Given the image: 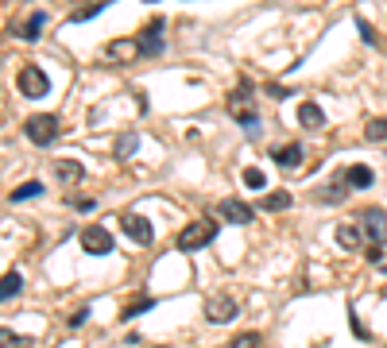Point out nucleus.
<instances>
[{"instance_id": "obj_1", "label": "nucleus", "mask_w": 387, "mask_h": 348, "mask_svg": "<svg viewBox=\"0 0 387 348\" xmlns=\"http://www.w3.org/2000/svg\"><path fill=\"white\" fill-rule=\"evenodd\" d=\"M252 81L248 77H240V86H236V93H229V113L236 124H244V132L248 135H260V108L252 105Z\"/></svg>"}, {"instance_id": "obj_2", "label": "nucleus", "mask_w": 387, "mask_h": 348, "mask_svg": "<svg viewBox=\"0 0 387 348\" xmlns=\"http://www.w3.org/2000/svg\"><path fill=\"white\" fill-rule=\"evenodd\" d=\"M213 240H217V224H213L209 217H202V221L186 224V229L174 236V248L178 251H202L205 244H213Z\"/></svg>"}, {"instance_id": "obj_3", "label": "nucleus", "mask_w": 387, "mask_h": 348, "mask_svg": "<svg viewBox=\"0 0 387 348\" xmlns=\"http://www.w3.org/2000/svg\"><path fill=\"white\" fill-rule=\"evenodd\" d=\"M23 135H28L31 144H39V147L55 144V139H58V116L55 113H35V116H28V120H23Z\"/></svg>"}, {"instance_id": "obj_4", "label": "nucleus", "mask_w": 387, "mask_h": 348, "mask_svg": "<svg viewBox=\"0 0 387 348\" xmlns=\"http://www.w3.org/2000/svg\"><path fill=\"white\" fill-rule=\"evenodd\" d=\"M360 229H364L368 248H384L387 244V213L379 209V205H368V209L360 213Z\"/></svg>"}, {"instance_id": "obj_5", "label": "nucleus", "mask_w": 387, "mask_h": 348, "mask_svg": "<svg viewBox=\"0 0 387 348\" xmlns=\"http://www.w3.org/2000/svg\"><path fill=\"white\" fill-rule=\"evenodd\" d=\"M236 313H240V306H236L232 294L213 290L209 298H205V321H213V325H229V321H236Z\"/></svg>"}, {"instance_id": "obj_6", "label": "nucleus", "mask_w": 387, "mask_h": 348, "mask_svg": "<svg viewBox=\"0 0 387 348\" xmlns=\"http://www.w3.org/2000/svg\"><path fill=\"white\" fill-rule=\"evenodd\" d=\"M16 89L19 97H28V101H39V97H47L50 93V77L43 74L39 66H23L16 74Z\"/></svg>"}, {"instance_id": "obj_7", "label": "nucleus", "mask_w": 387, "mask_h": 348, "mask_svg": "<svg viewBox=\"0 0 387 348\" xmlns=\"http://www.w3.org/2000/svg\"><path fill=\"white\" fill-rule=\"evenodd\" d=\"M82 251L86 255H108L113 251V232L105 229V224H89V229H82Z\"/></svg>"}, {"instance_id": "obj_8", "label": "nucleus", "mask_w": 387, "mask_h": 348, "mask_svg": "<svg viewBox=\"0 0 387 348\" xmlns=\"http://www.w3.org/2000/svg\"><path fill=\"white\" fill-rule=\"evenodd\" d=\"M163 31H167V19L163 16H155L151 23H147L144 31H140V39H135V43H140V55H147V58H155V55H163Z\"/></svg>"}, {"instance_id": "obj_9", "label": "nucleus", "mask_w": 387, "mask_h": 348, "mask_svg": "<svg viewBox=\"0 0 387 348\" xmlns=\"http://www.w3.org/2000/svg\"><path fill=\"white\" fill-rule=\"evenodd\" d=\"M120 224H124L128 240H135L140 248H151L155 232H151V221H147V217H140V213H132V209H128L124 217H120Z\"/></svg>"}, {"instance_id": "obj_10", "label": "nucleus", "mask_w": 387, "mask_h": 348, "mask_svg": "<svg viewBox=\"0 0 387 348\" xmlns=\"http://www.w3.org/2000/svg\"><path fill=\"white\" fill-rule=\"evenodd\" d=\"M135 55H140V43H135V39H113L105 47V62H116V66H120V62H132Z\"/></svg>"}, {"instance_id": "obj_11", "label": "nucleus", "mask_w": 387, "mask_h": 348, "mask_svg": "<svg viewBox=\"0 0 387 348\" xmlns=\"http://www.w3.org/2000/svg\"><path fill=\"white\" fill-rule=\"evenodd\" d=\"M302 144H279V147H271V159L283 166V171H294V166H302Z\"/></svg>"}, {"instance_id": "obj_12", "label": "nucleus", "mask_w": 387, "mask_h": 348, "mask_svg": "<svg viewBox=\"0 0 387 348\" xmlns=\"http://www.w3.org/2000/svg\"><path fill=\"white\" fill-rule=\"evenodd\" d=\"M221 217H225V221H232V224H252L256 209L244 205V202H236V197H225V202H221Z\"/></svg>"}, {"instance_id": "obj_13", "label": "nucleus", "mask_w": 387, "mask_h": 348, "mask_svg": "<svg viewBox=\"0 0 387 348\" xmlns=\"http://www.w3.org/2000/svg\"><path fill=\"white\" fill-rule=\"evenodd\" d=\"M341 174H345V182H348V190H368V186L376 182V174L368 171V166H364V163H352V166H345V171H341Z\"/></svg>"}, {"instance_id": "obj_14", "label": "nucleus", "mask_w": 387, "mask_h": 348, "mask_svg": "<svg viewBox=\"0 0 387 348\" xmlns=\"http://www.w3.org/2000/svg\"><path fill=\"white\" fill-rule=\"evenodd\" d=\"M299 124L306 128V132H314V128L325 124V113H321V105H314V101H302V105H299Z\"/></svg>"}, {"instance_id": "obj_15", "label": "nucleus", "mask_w": 387, "mask_h": 348, "mask_svg": "<svg viewBox=\"0 0 387 348\" xmlns=\"http://www.w3.org/2000/svg\"><path fill=\"white\" fill-rule=\"evenodd\" d=\"M55 174H58V182L74 186V182H82V178H86V166L74 163V159H58V163H55Z\"/></svg>"}, {"instance_id": "obj_16", "label": "nucleus", "mask_w": 387, "mask_h": 348, "mask_svg": "<svg viewBox=\"0 0 387 348\" xmlns=\"http://www.w3.org/2000/svg\"><path fill=\"white\" fill-rule=\"evenodd\" d=\"M43 23H47V12H31L23 23H16V35H19V39H28V43H35L39 31H43Z\"/></svg>"}, {"instance_id": "obj_17", "label": "nucleus", "mask_w": 387, "mask_h": 348, "mask_svg": "<svg viewBox=\"0 0 387 348\" xmlns=\"http://www.w3.org/2000/svg\"><path fill=\"white\" fill-rule=\"evenodd\" d=\"M337 244L341 248H348V251H357V248H364V229H357V224H337Z\"/></svg>"}, {"instance_id": "obj_18", "label": "nucleus", "mask_w": 387, "mask_h": 348, "mask_svg": "<svg viewBox=\"0 0 387 348\" xmlns=\"http://www.w3.org/2000/svg\"><path fill=\"white\" fill-rule=\"evenodd\" d=\"M345 193H348V182H345V174H337V178L325 186V190H318V202L337 205V202H345Z\"/></svg>"}, {"instance_id": "obj_19", "label": "nucleus", "mask_w": 387, "mask_h": 348, "mask_svg": "<svg viewBox=\"0 0 387 348\" xmlns=\"http://www.w3.org/2000/svg\"><path fill=\"white\" fill-rule=\"evenodd\" d=\"M290 202H294V197H290L287 190H271L267 197H260V205H263V209H271V213H283V209H290Z\"/></svg>"}, {"instance_id": "obj_20", "label": "nucleus", "mask_w": 387, "mask_h": 348, "mask_svg": "<svg viewBox=\"0 0 387 348\" xmlns=\"http://www.w3.org/2000/svg\"><path fill=\"white\" fill-rule=\"evenodd\" d=\"M364 139H372V144H384V139H387V116H376V120H368Z\"/></svg>"}, {"instance_id": "obj_21", "label": "nucleus", "mask_w": 387, "mask_h": 348, "mask_svg": "<svg viewBox=\"0 0 387 348\" xmlns=\"http://www.w3.org/2000/svg\"><path fill=\"white\" fill-rule=\"evenodd\" d=\"M19 290H23V279H19L16 271H8V275H4V290H0V298L12 302V298L19 294Z\"/></svg>"}, {"instance_id": "obj_22", "label": "nucleus", "mask_w": 387, "mask_h": 348, "mask_svg": "<svg viewBox=\"0 0 387 348\" xmlns=\"http://www.w3.org/2000/svg\"><path fill=\"white\" fill-rule=\"evenodd\" d=\"M43 193V182H23L12 190V202H31V197H39Z\"/></svg>"}, {"instance_id": "obj_23", "label": "nucleus", "mask_w": 387, "mask_h": 348, "mask_svg": "<svg viewBox=\"0 0 387 348\" xmlns=\"http://www.w3.org/2000/svg\"><path fill=\"white\" fill-rule=\"evenodd\" d=\"M244 186H248V190H263V182H267V178H263V171L260 166H244Z\"/></svg>"}, {"instance_id": "obj_24", "label": "nucleus", "mask_w": 387, "mask_h": 348, "mask_svg": "<svg viewBox=\"0 0 387 348\" xmlns=\"http://www.w3.org/2000/svg\"><path fill=\"white\" fill-rule=\"evenodd\" d=\"M357 31H360V35H364V43H368V47H379V35H376V28H372V23H368L364 16H357Z\"/></svg>"}, {"instance_id": "obj_25", "label": "nucleus", "mask_w": 387, "mask_h": 348, "mask_svg": "<svg viewBox=\"0 0 387 348\" xmlns=\"http://www.w3.org/2000/svg\"><path fill=\"white\" fill-rule=\"evenodd\" d=\"M155 302L151 298H140V302H132V306L124 309V313H120V321H132V318H140V313H147V309H151Z\"/></svg>"}, {"instance_id": "obj_26", "label": "nucleus", "mask_w": 387, "mask_h": 348, "mask_svg": "<svg viewBox=\"0 0 387 348\" xmlns=\"http://www.w3.org/2000/svg\"><path fill=\"white\" fill-rule=\"evenodd\" d=\"M348 329H352V337H357V340H372V333H368V329L360 325L357 309H348Z\"/></svg>"}, {"instance_id": "obj_27", "label": "nucleus", "mask_w": 387, "mask_h": 348, "mask_svg": "<svg viewBox=\"0 0 387 348\" xmlns=\"http://www.w3.org/2000/svg\"><path fill=\"white\" fill-rule=\"evenodd\" d=\"M97 12H105V4H89V8H77V12H70V23H82V19H93Z\"/></svg>"}, {"instance_id": "obj_28", "label": "nucleus", "mask_w": 387, "mask_h": 348, "mask_svg": "<svg viewBox=\"0 0 387 348\" xmlns=\"http://www.w3.org/2000/svg\"><path fill=\"white\" fill-rule=\"evenodd\" d=\"M0 345H4V348H23V345H28V337H16L12 329H0Z\"/></svg>"}, {"instance_id": "obj_29", "label": "nucleus", "mask_w": 387, "mask_h": 348, "mask_svg": "<svg viewBox=\"0 0 387 348\" xmlns=\"http://www.w3.org/2000/svg\"><path fill=\"white\" fill-rule=\"evenodd\" d=\"M232 348H260V333H240V337H232Z\"/></svg>"}, {"instance_id": "obj_30", "label": "nucleus", "mask_w": 387, "mask_h": 348, "mask_svg": "<svg viewBox=\"0 0 387 348\" xmlns=\"http://www.w3.org/2000/svg\"><path fill=\"white\" fill-rule=\"evenodd\" d=\"M132 151H135V135H124V139L116 144V159H128Z\"/></svg>"}, {"instance_id": "obj_31", "label": "nucleus", "mask_w": 387, "mask_h": 348, "mask_svg": "<svg viewBox=\"0 0 387 348\" xmlns=\"http://www.w3.org/2000/svg\"><path fill=\"white\" fill-rule=\"evenodd\" d=\"M70 205H74L77 213H93L97 209V197H70Z\"/></svg>"}, {"instance_id": "obj_32", "label": "nucleus", "mask_w": 387, "mask_h": 348, "mask_svg": "<svg viewBox=\"0 0 387 348\" xmlns=\"http://www.w3.org/2000/svg\"><path fill=\"white\" fill-rule=\"evenodd\" d=\"M86 321H89V306H86V309H77V313L66 321V325H70V329H82V325H86Z\"/></svg>"}, {"instance_id": "obj_33", "label": "nucleus", "mask_w": 387, "mask_h": 348, "mask_svg": "<svg viewBox=\"0 0 387 348\" xmlns=\"http://www.w3.org/2000/svg\"><path fill=\"white\" fill-rule=\"evenodd\" d=\"M263 89H267V93H271V97H290V93H287V89H283V86H275V81H271V86H263Z\"/></svg>"}, {"instance_id": "obj_34", "label": "nucleus", "mask_w": 387, "mask_h": 348, "mask_svg": "<svg viewBox=\"0 0 387 348\" xmlns=\"http://www.w3.org/2000/svg\"><path fill=\"white\" fill-rule=\"evenodd\" d=\"M384 260V248H368V263H379Z\"/></svg>"}, {"instance_id": "obj_35", "label": "nucleus", "mask_w": 387, "mask_h": 348, "mask_svg": "<svg viewBox=\"0 0 387 348\" xmlns=\"http://www.w3.org/2000/svg\"><path fill=\"white\" fill-rule=\"evenodd\" d=\"M77 4H86V0H77Z\"/></svg>"}, {"instance_id": "obj_36", "label": "nucleus", "mask_w": 387, "mask_h": 348, "mask_svg": "<svg viewBox=\"0 0 387 348\" xmlns=\"http://www.w3.org/2000/svg\"><path fill=\"white\" fill-rule=\"evenodd\" d=\"M159 348H167V345H159Z\"/></svg>"}]
</instances>
